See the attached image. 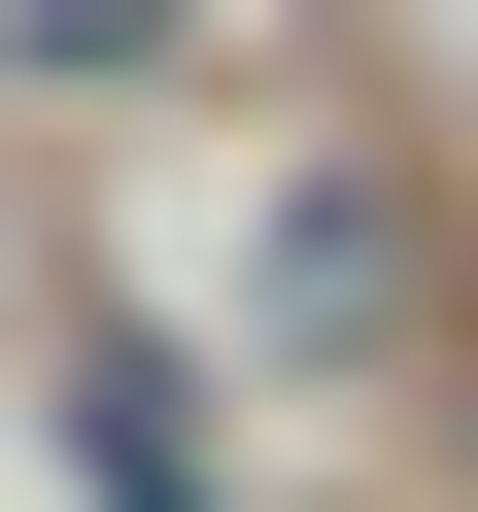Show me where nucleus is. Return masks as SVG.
Returning a JSON list of instances; mask_svg holds the SVG:
<instances>
[{"label":"nucleus","instance_id":"nucleus-1","mask_svg":"<svg viewBox=\"0 0 478 512\" xmlns=\"http://www.w3.org/2000/svg\"><path fill=\"white\" fill-rule=\"evenodd\" d=\"M35 35H69V69H137V35H171V0H35Z\"/></svg>","mask_w":478,"mask_h":512}]
</instances>
